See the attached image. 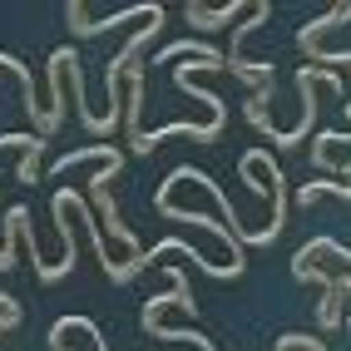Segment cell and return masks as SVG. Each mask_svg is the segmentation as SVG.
<instances>
[{"label":"cell","mask_w":351,"mask_h":351,"mask_svg":"<svg viewBox=\"0 0 351 351\" xmlns=\"http://www.w3.org/2000/svg\"><path fill=\"white\" fill-rule=\"evenodd\" d=\"M238 15V5H223V10H203V5H189V20L198 30H213V25H228V20Z\"/></svg>","instance_id":"7a4b0ae2"},{"label":"cell","mask_w":351,"mask_h":351,"mask_svg":"<svg viewBox=\"0 0 351 351\" xmlns=\"http://www.w3.org/2000/svg\"><path fill=\"white\" fill-rule=\"evenodd\" d=\"M317 193H337V198H351V183H307V189L297 193V203L307 208V203H312Z\"/></svg>","instance_id":"3957f363"},{"label":"cell","mask_w":351,"mask_h":351,"mask_svg":"<svg viewBox=\"0 0 351 351\" xmlns=\"http://www.w3.org/2000/svg\"><path fill=\"white\" fill-rule=\"evenodd\" d=\"M89 158H104L109 169H119V154H114V149H80V154H64L55 163V173H69V169H80V163H89Z\"/></svg>","instance_id":"6da1fadb"},{"label":"cell","mask_w":351,"mask_h":351,"mask_svg":"<svg viewBox=\"0 0 351 351\" xmlns=\"http://www.w3.org/2000/svg\"><path fill=\"white\" fill-rule=\"evenodd\" d=\"M15 178H20V183H35V178H40V169H35V158H30V154L20 158V173H15Z\"/></svg>","instance_id":"277c9868"}]
</instances>
